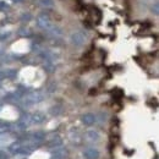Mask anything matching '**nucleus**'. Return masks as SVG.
Wrapping results in <instances>:
<instances>
[{"label": "nucleus", "instance_id": "obj_8", "mask_svg": "<svg viewBox=\"0 0 159 159\" xmlns=\"http://www.w3.org/2000/svg\"><path fill=\"white\" fill-rule=\"evenodd\" d=\"M67 156V151L65 148L61 147H58V148H54V152L52 153V157L50 159H65Z\"/></svg>", "mask_w": 159, "mask_h": 159}, {"label": "nucleus", "instance_id": "obj_15", "mask_svg": "<svg viewBox=\"0 0 159 159\" xmlns=\"http://www.w3.org/2000/svg\"><path fill=\"white\" fill-rule=\"evenodd\" d=\"M9 9H10V5H9L6 1L0 0V11H6V10H9Z\"/></svg>", "mask_w": 159, "mask_h": 159}, {"label": "nucleus", "instance_id": "obj_13", "mask_svg": "<svg viewBox=\"0 0 159 159\" xmlns=\"http://www.w3.org/2000/svg\"><path fill=\"white\" fill-rule=\"evenodd\" d=\"M151 10H152V12H153L156 16H158L159 15V2L158 1H156V2L151 6Z\"/></svg>", "mask_w": 159, "mask_h": 159}, {"label": "nucleus", "instance_id": "obj_12", "mask_svg": "<svg viewBox=\"0 0 159 159\" xmlns=\"http://www.w3.org/2000/svg\"><path fill=\"white\" fill-rule=\"evenodd\" d=\"M10 36H11V32L10 31H0V40L7 39Z\"/></svg>", "mask_w": 159, "mask_h": 159}, {"label": "nucleus", "instance_id": "obj_5", "mask_svg": "<svg viewBox=\"0 0 159 159\" xmlns=\"http://www.w3.org/2000/svg\"><path fill=\"white\" fill-rule=\"evenodd\" d=\"M81 121L83 125L86 126H92V125H96L98 122V115L97 114H93V113H86L81 116Z\"/></svg>", "mask_w": 159, "mask_h": 159}, {"label": "nucleus", "instance_id": "obj_10", "mask_svg": "<svg viewBox=\"0 0 159 159\" xmlns=\"http://www.w3.org/2000/svg\"><path fill=\"white\" fill-rule=\"evenodd\" d=\"M38 5L40 7L48 10V9H53L55 6V1L54 0H38Z\"/></svg>", "mask_w": 159, "mask_h": 159}, {"label": "nucleus", "instance_id": "obj_3", "mask_svg": "<svg viewBox=\"0 0 159 159\" xmlns=\"http://www.w3.org/2000/svg\"><path fill=\"white\" fill-rule=\"evenodd\" d=\"M53 25H54V23L52 22L49 15H48L47 12H40L39 15L37 16V26L39 27L40 30H43V31L47 32L48 30L52 28Z\"/></svg>", "mask_w": 159, "mask_h": 159}, {"label": "nucleus", "instance_id": "obj_17", "mask_svg": "<svg viewBox=\"0 0 159 159\" xmlns=\"http://www.w3.org/2000/svg\"><path fill=\"white\" fill-rule=\"evenodd\" d=\"M12 2H16V4H19V2H22L23 0H11Z\"/></svg>", "mask_w": 159, "mask_h": 159}, {"label": "nucleus", "instance_id": "obj_11", "mask_svg": "<svg viewBox=\"0 0 159 159\" xmlns=\"http://www.w3.org/2000/svg\"><path fill=\"white\" fill-rule=\"evenodd\" d=\"M10 130H12V124L5 122V121H1V120H0V135L7 132V131H10Z\"/></svg>", "mask_w": 159, "mask_h": 159}, {"label": "nucleus", "instance_id": "obj_1", "mask_svg": "<svg viewBox=\"0 0 159 159\" xmlns=\"http://www.w3.org/2000/svg\"><path fill=\"white\" fill-rule=\"evenodd\" d=\"M45 98L44 93L42 91H33L27 94H23L21 98V104L23 107H32L34 104H38Z\"/></svg>", "mask_w": 159, "mask_h": 159}, {"label": "nucleus", "instance_id": "obj_9", "mask_svg": "<svg viewBox=\"0 0 159 159\" xmlns=\"http://www.w3.org/2000/svg\"><path fill=\"white\" fill-rule=\"evenodd\" d=\"M47 33H48L50 37H53V38H55V39H57V38H60V37L62 36V30H61L60 27H58V26L53 25V26H52V28L47 31Z\"/></svg>", "mask_w": 159, "mask_h": 159}, {"label": "nucleus", "instance_id": "obj_18", "mask_svg": "<svg viewBox=\"0 0 159 159\" xmlns=\"http://www.w3.org/2000/svg\"><path fill=\"white\" fill-rule=\"evenodd\" d=\"M1 109H2V103L0 102V110H1Z\"/></svg>", "mask_w": 159, "mask_h": 159}, {"label": "nucleus", "instance_id": "obj_14", "mask_svg": "<svg viewBox=\"0 0 159 159\" xmlns=\"http://www.w3.org/2000/svg\"><path fill=\"white\" fill-rule=\"evenodd\" d=\"M19 33H20L21 37H30V36H31V31H28L26 27L21 28L20 31H19Z\"/></svg>", "mask_w": 159, "mask_h": 159}, {"label": "nucleus", "instance_id": "obj_2", "mask_svg": "<svg viewBox=\"0 0 159 159\" xmlns=\"http://www.w3.org/2000/svg\"><path fill=\"white\" fill-rule=\"evenodd\" d=\"M87 38H88V36H87L86 32H83V31H75L70 36V42L75 47H82L87 42Z\"/></svg>", "mask_w": 159, "mask_h": 159}, {"label": "nucleus", "instance_id": "obj_4", "mask_svg": "<svg viewBox=\"0 0 159 159\" xmlns=\"http://www.w3.org/2000/svg\"><path fill=\"white\" fill-rule=\"evenodd\" d=\"M83 139H86V142H88V143H97L100 139V134L99 131L96 130V129H88L84 132Z\"/></svg>", "mask_w": 159, "mask_h": 159}, {"label": "nucleus", "instance_id": "obj_7", "mask_svg": "<svg viewBox=\"0 0 159 159\" xmlns=\"http://www.w3.org/2000/svg\"><path fill=\"white\" fill-rule=\"evenodd\" d=\"M83 157L86 159H99L100 152L94 147H89L83 151Z\"/></svg>", "mask_w": 159, "mask_h": 159}, {"label": "nucleus", "instance_id": "obj_16", "mask_svg": "<svg viewBox=\"0 0 159 159\" xmlns=\"http://www.w3.org/2000/svg\"><path fill=\"white\" fill-rule=\"evenodd\" d=\"M31 19H32V16H31V14H28V12H23V14L21 15V20L22 21L28 22V21H31Z\"/></svg>", "mask_w": 159, "mask_h": 159}, {"label": "nucleus", "instance_id": "obj_6", "mask_svg": "<svg viewBox=\"0 0 159 159\" xmlns=\"http://www.w3.org/2000/svg\"><path fill=\"white\" fill-rule=\"evenodd\" d=\"M47 146L49 148H58L62 146V139L60 137L59 135H52L49 136V139L47 141Z\"/></svg>", "mask_w": 159, "mask_h": 159}]
</instances>
